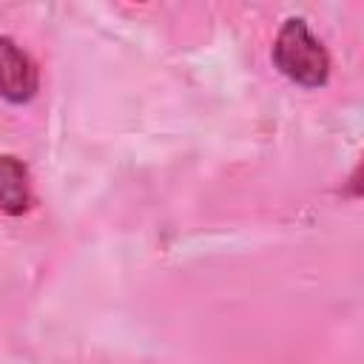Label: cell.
I'll return each instance as SVG.
<instances>
[{
	"instance_id": "cell-1",
	"label": "cell",
	"mask_w": 364,
	"mask_h": 364,
	"mask_svg": "<svg viewBox=\"0 0 364 364\" xmlns=\"http://www.w3.org/2000/svg\"><path fill=\"white\" fill-rule=\"evenodd\" d=\"M273 63L290 82L301 88H321L330 80V54L301 17L282 23L273 43Z\"/></svg>"
},
{
	"instance_id": "cell-2",
	"label": "cell",
	"mask_w": 364,
	"mask_h": 364,
	"mask_svg": "<svg viewBox=\"0 0 364 364\" xmlns=\"http://www.w3.org/2000/svg\"><path fill=\"white\" fill-rule=\"evenodd\" d=\"M37 91H40V68L34 57L11 37H0V100L11 105H23L31 102Z\"/></svg>"
},
{
	"instance_id": "cell-3",
	"label": "cell",
	"mask_w": 364,
	"mask_h": 364,
	"mask_svg": "<svg viewBox=\"0 0 364 364\" xmlns=\"http://www.w3.org/2000/svg\"><path fill=\"white\" fill-rule=\"evenodd\" d=\"M34 205L31 173L14 154H0V210L9 216H23Z\"/></svg>"
}]
</instances>
